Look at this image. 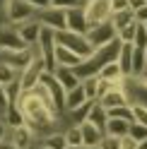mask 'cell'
Listing matches in <instances>:
<instances>
[{
    "mask_svg": "<svg viewBox=\"0 0 147 149\" xmlns=\"http://www.w3.org/2000/svg\"><path fill=\"white\" fill-rule=\"evenodd\" d=\"M43 72H48L46 70V60L39 55V51H36V55L32 58V63L24 68V72L20 74V84H22V94H27V91H34L36 87H39V82L43 77Z\"/></svg>",
    "mask_w": 147,
    "mask_h": 149,
    "instance_id": "6da1fadb",
    "label": "cell"
},
{
    "mask_svg": "<svg viewBox=\"0 0 147 149\" xmlns=\"http://www.w3.org/2000/svg\"><path fill=\"white\" fill-rule=\"evenodd\" d=\"M36 15H39V10L32 7L27 0H10L7 3V10H5V22L12 24V26H20L24 22L34 19Z\"/></svg>",
    "mask_w": 147,
    "mask_h": 149,
    "instance_id": "7a4b0ae2",
    "label": "cell"
},
{
    "mask_svg": "<svg viewBox=\"0 0 147 149\" xmlns=\"http://www.w3.org/2000/svg\"><path fill=\"white\" fill-rule=\"evenodd\" d=\"M56 41L58 46H65V48L70 51H75L77 55H82V58H92V53H94V48H92V43L87 41V36H80L75 31H56Z\"/></svg>",
    "mask_w": 147,
    "mask_h": 149,
    "instance_id": "3957f363",
    "label": "cell"
},
{
    "mask_svg": "<svg viewBox=\"0 0 147 149\" xmlns=\"http://www.w3.org/2000/svg\"><path fill=\"white\" fill-rule=\"evenodd\" d=\"M118 39V31H116V26L111 24V19H106V22H102V24H94L89 29V34H87V41L92 43V48H102V46H108L111 41H116Z\"/></svg>",
    "mask_w": 147,
    "mask_h": 149,
    "instance_id": "277c9868",
    "label": "cell"
},
{
    "mask_svg": "<svg viewBox=\"0 0 147 149\" xmlns=\"http://www.w3.org/2000/svg\"><path fill=\"white\" fill-rule=\"evenodd\" d=\"M29 46L22 41L20 31H17V26L3 22L0 24V51H27Z\"/></svg>",
    "mask_w": 147,
    "mask_h": 149,
    "instance_id": "5b68a950",
    "label": "cell"
},
{
    "mask_svg": "<svg viewBox=\"0 0 147 149\" xmlns=\"http://www.w3.org/2000/svg\"><path fill=\"white\" fill-rule=\"evenodd\" d=\"M65 17H68V31H75L80 36H87L89 34L92 24H89L87 15H85V5L72 7V10H65Z\"/></svg>",
    "mask_w": 147,
    "mask_h": 149,
    "instance_id": "8992f818",
    "label": "cell"
},
{
    "mask_svg": "<svg viewBox=\"0 0 147 149\" xmlns=\"http://www.w3.org/2000/svg\"><path fill=\"white\" fill-rule=\"evenodd\" d=\"M39 22L43 26H48L53 31H65L68 29V17H65V10H58V7H48V10H41L39 15Z\"/></svg>",
    "mask_w": 147,
    "mask_h": 149,
    "instance_id": "52a82bcc",
    "label": "cell"
},
{
    "mask_svg": "<svg viewBox=\"0 0 147 149\" xmlns=\"http://www.w3.org/2000/svg\"><path fill=\"white\" fill-rule=\"evenodd\" d=\"M125 91H128L130 104H140L147 108V77H128Z\"/></svg>",
    "mask_w": 147,
    "mask_h": 149,
    "instance_id": "ba28073f",
    "label": "cell"
},
{
    "mask_svg": "<svg viewBox=\"0 0 147 149\" xmlns=\"http://www.w3.org/2000/svg\"><path fill=\"white\" fill-rule=\"evenodd\" d=\"M41 84H43L46 91L51 94V99H53V104H56V108L60 111V113H65V89H63V87H60V82L53 77V72H43Z\"/></svg>",
    "mask_w": 147,
    "mask_h": 149,
    "instance_id": "9c48e42d",
    "label": "cell"
},
{
    "mask_svg": "<svg viewBox=\"0 0 147 149\" xmlns=\"http://www.w3.org/2000/svg\"><path fill=\"white\" fill-rule=\"evenodd\" d=\"M99 104H102L106 111H111V108H118V106H125V104H130V99H128V91H125V79L121 82V84H116L111 91H106V94L99 99Z\"/></svg>",
    "mask_w": 147,
    "mask_h": 149,
    "instance_id": "30bf717a",
    "label": "cell"
},
{
    "mask_svg": "<svg viewBox=\"0 0 147 149\" xmlns=\"http://www.w3.org/2000/svg\"><path fill=\"white\" fill-rule=\"evenodd\" d=\"M41 29H43V24L39 22V17H34V19H29V22H24V24H20V26H17V31H20L22 41L29 46V48H34V46L39 43Z\"/></svg>",
    "mask_w": 147,
    "mask_h": 149,
    "instance_id": "8fae6325",
    "label": "cell"
},
{
    "mask_svg": "<svg viewBox=\"0 0 147 149\" xmlns=\"http://www.w3.org/2000/svg\"><path fill=\"white\" fill-rule=\"evenodd\" d=\"M7 139H10V142H12L17 149H34V147H36V135H34L27 125H22V127H12Z\"/></svg>",
    "mask_w": 147,
    "mask_h": 149,
    "instance_id": "7c38bea8",
    "label": "cell"
},
{
    "mask_svg": "<svg viewBox=\"0 0 147 149\" xmlns=\"http://www.w3.org/2000/svg\"><path fill=\"white\" fill-rule=\"evenodd\" d=\"M80 130H82V139H85V147H87V149L99 147V144H102V139L106 137L104 130H102V127H97L94 123H89V120L80 123Z\"/></svg>",
    "mask_w": 147,
    "mask_h": 149,
    "instance_id": "4fadbf2b",
    "label": "cell"
},
{
    "mask_svg": "<svg viewBox=\"0 0 147 149\" xmlns=\"http://www.w3.org/2000/svg\"><path fill=\"white\" fill-rule=\"evenodd\" d=\"M85 63L82 55H77L75 51L65 48V46H58L56 48V68H80Z\"/></svg>",
    "mask_w": 147,
    "mask_h": 149,
    "instance_id": "5bb4252c",
    "label": "cell"
},
{
    "mask_svg": "<svg viewBox=\"0 0 147 149\" xmlns=\"http://www.w3.org/2000/svg\"><path fill=\"white\" fill-rule=\"evenodd\" d=\"M53 77L60 82V87L65 89V94H68L70 89H75V87L82 84V79L77 77L75 68H56V70H53Z\"/></svg>",
    "mask_w": 147,
    "mask_h": 149,
    "instance_id": "9a60e30c",
    "label": "cell"
},
{
    "mask_svg": "<svg viewBox=\"0 0 147 149\" xmlns=\"http://www.w3.org/2000/svg\"><path fill=\"white\" fill-rule=\"evenodd\" d=\"M118 68H121L123 77H133V43H121V53H118Z\"/></svg>",
    "mask_w": 147,
    "mask_h": 149,
    "instance_id": "2e32d148",
    "label": "cell"
},
{
    "mask_svg": "<svg viewBox=\"0 0 147 149\" xmlns=\"http://www.w3.org/2000/svg\"><path fill=\"white\" fill-rule=\"evenodd\" d=\"M87 94H85V87H75V89H70L68 94H65V113H72V111H77L82 104H87Z\"/></svg>",
    "mask_w": 147,
    "mask_h": 149,
    "instance_id": "e0dca14e",
    "label": "cell"
},
{
    "mask_svg": "<svg viewBox=\"0 0 147 149\" xmlns=\"http://www.w3.org/2000/svg\"><path fill=\"white\" fill-rule=\"evenodd\" d=\"M130 125H133L130 120H123V118H108V123H106V135L123 139L128 132H130Z\"/></svg>",
    "mask_w": 147,
    "mask_h": 149,
    "instance_id": "ac0fdd59",
    "label": "cell"
},
{
    "mask_svg": "<svg viewBox=\"0 0 147 149\" xmlns=\"http://www.w3.org/2000/svg\"><path fill=\"white\" fill-rule=\"evenodd\" d=\"M147 72V51L133 46V77H145Z\"/></svg>",
    "mask_w": 147,
    "mask_h": 149,
    "instance_id": "d6986e66",
    "label": "cell"
},
{
    "mask_svg": "<svg viewBox=\"0 0 147 149\" xmlns=\"http://www.w3.org/2000/svg\"><path fill=\"white\" fill-rule=\"evenodd\" d=\"M133 22H137L133 10H121V12H113L111 15V24L116 26V31H123L125 26H130Z\"/></svg>",
    "mask_w": 147,
    "mask_h": 149,
    "instance_id": "ffe728a7",
    "label": "cell"
},
{
    "mask_svg": "<svg viewBox=\"0 0 147 149\" xmlns=\"http://www.w3.org/2000/svg\"><path fill=\"white\" fill-rule=\"evenodd\" d=\"M5 123L10 125V130L12 127H22V125H27L24 123V113H22V108L17 106V104H12V106H7V111H5Z\"/></svg>",
    "mask_w": 147,
    "mask_h": 149,
    "instance_id": "44dd1931",
    "label": "cell"
},
{
    "mask_svg": "<svg viewBox=\"0 0 147 149\" xmlns=\"http://www.w3.org/2000/svg\"><path fill=\"white\" fill-rule=\"evenodd\" d=\"M89 123H94L97 127H102L104 130V132H106V123H108V113H106V108L102 106V104H99V101H97V104H94V108H92L89 111Z\"/></svg>",
    "mask_w": 147,
    "mask_h": 149,
    "instance_id": "7402d4cb",
    "label": "cell"
},
{
    "mask_svg": "<svg viewBox=\"0 0 147 149\" xmlns=\"http://www.w3.org/2000/svg\"><path fill=\"white\" fill-rule=\"evenodd\" d=\"M99 77L106 79V82H113V84H118V82L125 79L123 72H121V68H118V63H108V65H104L102 72H99Z\"/></svg>",
    "mask_w": 147,
    "mask_h": 149,
    "instance_id": "603a6c76",
    "label": "cell"
},
{
    "mask_svg": "<svg viewBox=\"0 0 147 149\" xmlns=\"http://www.w3.org/2000/svg\"><path fill=\"white\" fill-rule=\"evenodd\" d=\"M41 144H46V147H51V149H68V139H65V132H51V135H43L41 139H39Z\"/></svg>",
    "mask_w": 147,
    "mask_h": 149,
    "instance_id": "cb8c5ba5",
    "label": "cell"
},
{
    "mask_svg": "<svg viewBox=\"0 0 147 149\" xmlns=\"http://www.w3.org/2000/svg\"><path fill=\"white\" fill-rule=\"evenodd\" d=\"M20 79V72H17L12 65H7L0 60V87H7V84H12V82Z\"/></svg>",
    "mask_w": 147,
    "mask_h": 149,
    "instance_id": "d4e9b609",
    "label": "cell"
},
{
    "mask_svg": "<svg viewBox=\"0 0 147 149\" xmlns=\"http://www.w3.org/2000/svg\"><path fill=\"white\" fill-rule=\"evenodd\" d=\"M82 87H85V94H87L89 101H97V99H99V74L82 79Z\"/></svg>",
    "mask_w": 147,
    "mask_h": 149,
    "instance_id": "484cf974",
    "label": "cell"
},
{
    "mask_svg": "<svg viewBox=\"0 0 147 149\" xmlns=\"http://www.w3.org/2000/svg\"><path fill=\"white\" fill-rule=\"evenodd\" d=\"M65 139H68V147H85V139H82L80 125L68 127V130H65Z\"/></svg>",
    "mask_w": 147,
    "mask_h": 149,
    "instance_id": "4316f807",
    "label": "cell"
},
{
    "mask_svg": "<svg viewBox=\"0 0 147 149\" xmlns=\"http://www.w3.org/2000/svg\"><path fill=\"white\" fill-rule=\"evenodd\" d=\"M106 113H108V118H123V120H130V123H133V106L130 104L111 108V111H106Z\"/></svg>",
    "mask_w": 147,
    "mask_h": 149,
    "instance_id": "83f0119b",
    "label": "cell"
},
{
    "mask_svg": "<svg viewBox=\"0 0 147 149\" xmlns=\"http://www.w3.org/2000/svg\"><path fill=\"white\" fill-rule=\"evenodd\" d=\"M137 26H140V22H133L130 26H125L123 31H118V41H121V43H133L135 41V34H137Z\"/></svg>",
    "mask_w": 147,
    "mask_h": 149,
    "instance_id": "f1b7e54d",
    "label": "cell"
},
{
    "mask_svg": "<svg viewBox=\"0 0 147 149\" xmlns=\"http://www.w3.org/2000/svg\"><path fill=\"white\" fill-rule=\"evenodd\" d=\"M128 135H130L135 142L140 144V142H145V139H147V127L140 125V123H133V125H130V132H128Z\"/></svg>",
    "mask_w": 147,
    "mask_h": 149,
    "instance_id": "f546056e",
    "label": "cell"
},
{
    "mask_svg": "<svg viewBox=\"0 0 147 149\" xmlns=\"http://www.w3.org/2000/svg\"><path fill=\"white\" fill-rule=\"evenodd\" d=\"M130 106H133V123H140L147 127V108L140 104H130Z\"/></svg>",
    "mask_w": 147,
    "mask_h": 149,
    "instance_id": "4dcf8cb0",
    "label": "cell"
},
{
    "mask_svg": "<svg viewBox=\"0 0 147 149\" xmlns=\"http://www.w3.org/2000/svg\"><path fill=\"white\" fill-rule=\"evenodd\" d=\"M82 0H51V7H58V10H72V7H80Z\"/></svg>",
    "mask_w": 147,
    "mask_h": 149,
    "instance_id": "1f68e13d",
    "label": "cell"
},
{
    "mask_svg": "<svg viewBox=\"0 0 147 149\" xmlns=\"http://www.w3.org/2000/svg\"><path fill=\"white\" fill-rule=\"evenodd\" d=\"M133 46H135V48H145V51H147V31H145V26H142V24L137 26V34H135Z\"/></svg>",
    "mask_w": 147,
    "mask_h": 149,
    "instance_id": "d6a6232c",
    "label": "cell"
},
{
    "mask_svg": "<svg viewBox=\"0 0 147 149\" xmlns=\"http://www.w3.org/2000/svg\"><path fill=\"white\" fill-rule=\"evenodd\" d=\"M99 149H123V147H121V139H118V137L106 135V137L102 139V144H99Z\"/></svg>",
    "mask_w": 147,
    "mask_h": 149,
    "instance_id": "836d02e7",
    "label": "cell"
},
{
    "mask_svg": "<svg viewBox=\"0 0 147 149\" xmlns=\"http://www.w3.org/2000/svg\"><path fill=\"white\" fill-rule=\"evenodd\" d=\"M121 10H130V7H128V0H111V15L121 12Z\"/></svg>",
    "mask_w": 147,
    "mask_h": 149,
    "instance_id": "e575fe53",
    "label": "cell"
},
{
    "mask_svg": "<svg viewBox=\"0 0 147 149\" xmlns=\"http://www.w3.org/2000/svg\"><path fill=\"white\" fill-rule=\"evenodd\" d=\"M27 3H29L32 7H36V10H48V7H51V0H27Z\"/></svg>",
    "mask_w": 147,
    "mask_h": 149,
    "instance_id": "d590c367",
    "label": "cell"
},
{
    "mask_svg": "<svg viewBox=\"0 0 147 149\" xmlns=\"http://www.w3.org/2000/svg\"><path fill=\"white\" fill-rule=\"evenodd\" d=\"M7 137H10V125H7L5 120L0 118V142H5Z\"/></svg>",
    "mask_w": 147,
    "mask_h": 149,
    "instance_id": "8d00e7d4",
    "label": "cell"
},
{
    "mask_svg": "<svg viewBox=\"0 0 147 149\" xmlns=\"http://www.w3.org/2000/svg\"><path fill=\"white\" fill-rule=\"evenodd\" d=\"M121 147H123V149H137V142H135L130 135H125V137L121 139Z\"/></svg>",
    "mask_w": 147,
    "mask_h": 149,
    "instance_id": "74e56055",
    "label": "cell"
},
{
    "mask_svg": "<svg viewBox=\"0 0 147 149\" xmlns=\"http://www.w3.org/2000/svg\"><path fill=\"white\" fill-rule=\"evenodd\" d=\"M147 5V0H128V7H130L133 12H137L140 7H145Z\"/></svg>",
    "mask_w": 147,
    "mask_h": 149,
    "instance_id": "f35d334b",
    "label": "cell"
},
{
    "mask_svg": "<svg viewBox=\"0 0 147 149\" xmlns=\"http://www.w3.org/2000/svg\"><path fill=\"white\" fill-rule=\"evenodd\" d=\"M135 19L140 22V24H145V22H147V5H145V7H140V10L135 12Z\"/></svg>",
    "mask_w": 147,
    "mask_h": 149,
    "instance_id": "ab89813d",
    "label": "cell"
},
{
    "mask_svg": "<svg viewBox=\"0 0 147 149\" xmlns=\"http://www.w3.org/2000/svg\"><path fill=\"white\" fill-rule=\"evenodd\" d=\"M0 149H17V147L10 142V139H5V142H0Z\"/></svg>",
    "mask_w": 147,
    "mask_h": 149,
    "instance_id": "60d3db41",
    "label": "cell"
},
{
    "mask_svg": "<svg viewBox=\"0 0 147 149\" xmlns=\"http://www.w3.org/2000/svg\"><path fill=\"white\" fill-rule=\"evenodd\" d=\"M7 3H10V0H0V15L5 17V10H7Z\"/></svg>",
    "mask_w": 147,
    "mask_h": 149,
    "instance_id": "b9f144b4",
    "label": "cell"
},
{
    "mask_svg": "<svg viewBox=\"0 0 147 149\" xmlns=\"http://www.w3.org/2000/svg\"><path fill=\"white\" fill-rule=\"evenodd\" d=\"M34 149H51V147H46V144H41V142H36V147Z\"/></svg>",
    "mask_w": 147,
    "mask_h": 149,
    "instance_id": "7bdbcfd3",
    "label": "cell"
},
{
    "mask_svg": "<svg viewBox=\"0 0 147 149\" xmlns=\"http://www.w3.org/2000/svg\"><path fill=\"white\" fill-rule=\"evenodd\" d=\"M137 149H147V139H145V142H140V144H137Z\"/></svg>",
    "mask_w": 147,
    "mask_h": 149,
    "instance_id": "ee69618b",
    "label": "cell"
},
{
    "mask_svg": "<svg viewBox=\"0 0 147 149\" xmlns=\"http://www.w3.org/2000/svg\"><path fill=\"white\" fill-rule=\"evenodd\" d=\"M68 149H85V147H68Z\"/></svg>",
    "mask_w": 147,
    "mask_h": 149,
    "instance_id": "f6af8a7d",
    "label": "cell"
},
{
    "mask_svg": "<svg viewBox=\"0 0 147 149\" xmlns=\"http://www.w3.org/2000/svg\"><path fill=\"white\" fill-rule=\"evenodd\" d=\"M142 26H145V31H147V22H145V24H142Z\"/></svg>",
    "mask_w": 147,
    "mask_h": 149,
    "instance_id": "bcb514c9",
    "label": "cell"
},
{
    "mask_svg": "<svg viewBox=\"0 0 147 149\" xmlns=\"http://www.w3.org/2000/svg\"><path fill=\"white\" fill-rule=\"evenodd\" d=\"M85 149H87V147H85ZM92 149H99V147H92Z\"/></svg>",
    "mask_w": 147,
    "mask_h": 149,
    "instance_id": "7dc6e473",
    "label": "cell"
},
{
    "mask_svg": "<svg viewBox=\"0 0 147 149\" xmlns=\"http://www.w3.org/2000/svg\"><path fill=\"white\" fill-rule=\"evenodd\" d=\"M85 3H87V0H82V5H85Z\"/></svg>",
    "mask_w": 147,
    "mask_h": 149,
    "instance_id": "c3c4849f",
    "label": "cell"
},
{
    "mask_svg": "<svg viewBox=\"0 0 147 149\" xmlns=\"http://www.w3.org/2000/svg\"><path fill=\"white\" fill-rule=\"evenodd\" d=\"M145 77H147V72H145Z\"/></svg>",
    "mask_w": 147,
    "mask_h": 149,
    "instance_id": "681fc988",
    "label": "cell"
}]
</instances>
